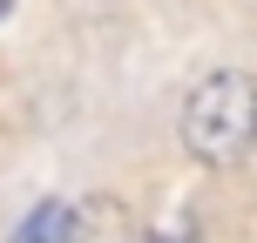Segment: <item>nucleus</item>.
Masks as SVG:
<instances>
[{
	"label": "nucleus",
	"mask_w": 257,
	"mask_h": 243,
	"mask_svg": "<svg viewBox=\"0 0 257 243\" xmlns=\"http://www.w3.org/2000/svg\"><path fill=\"white\" fill-rule=\"evenodd\" d=\"M156 243H196L190 216H176V223H156Z\"/></svg>",
	"instance_id": "3"
},
{
	"label": "nucleus",
	"mask_w": 257,
	"mask_h": 243,
	"mask_svg": "<svg viewBox=\"0 0 257 243\" xmlns=\"http://www.w3.org/2000/svg\"><path fill=\"white\" fill-rule=\"evenodd\" d=\"M14 243H81V209L75 203H34L14 223Z\"/></svg>",
	"instance_id": "2"
},
{
	"label": "nucleus",
	"mask_w": 257,
	"mask_h": 243,
	"mask_svg": "<svg viewBox=\"0 0 257 243\" xmlns=\"http://www.w3.org/2000/svg\"><path fill=\"white\" fill-rule=\"evenodd\" d=\"M257 142V75L244 68H210L183 102V149L203 169L244 162Z\"/></svg>",
	"instance_id": "1"
},
{
	"label": "nucleus",
	"mask_w": 257,
	"mask_h": 243,
	"mask_svg": "<svg viewBox=\"0 0 257 243\" xmlns=\"http://www.w3.org/2000/svg\"><path fill=\"white\" fill-rule=\"evenodd\" d=\"M7 7H14V0H0V21H7Z\"/></svg>",
	"instance_id": "4"
}]
</instances>
